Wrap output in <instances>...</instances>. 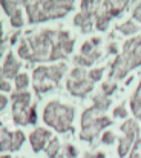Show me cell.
I'll list each match as a JSON object with an SVG mask.
<instances>
[{
  "label": "cell",
  "mask_w": 141,
  "mask_h": 158,
  "mask_svg": "<svg viewBox=\"0 0 141 158\" xmlns=\"http://www.w3.org/2000/svg\"><path fill=\"white\" fill-rule=\"evenodd\" d=\"M5 102H6V100H5V98H2V97H0V107H2V106H5Z\"/></svg>",
  "instance_id": "cell-1"
},
{
  "label": "cell",
  "mask_w": 141,
  "mask_h": 158,
  "mask_svg": "<svg viewBox=\"0 0 141 158\" xmlns=\"http://www.w3.org/2000/svg\"><path fill=\"white\" fill-rule=\"evenodd\" d=\"M5 158H9V157H5Z\"/></svg>",
  "instance_id": "cell-2"
}]
</instances>
